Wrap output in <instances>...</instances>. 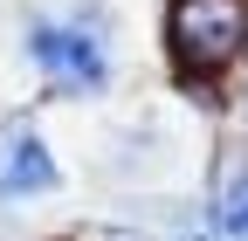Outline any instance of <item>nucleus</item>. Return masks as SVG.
<instances>
[{"label": "nucleus", "mask_w": 248, "mask_h": 241, "mask_svg": "<svg viewBox=\"0 0 248 241\" xmlns=\"http://www.w3.org/2000/svg\"><path fill=\"white\" fill-rule=\"evenodd\" d=\"M28 55L48 76V90H90L110 83V14L104 7H62V14H28Z\"/></svg>", "instance_id": "1"}, {"label": "nucleus", "mask_w": 248, "mask_h": 241, "mask_svg": "<svg viewBox=\"0 0 248 241\" xmlns=\"http://www.w3.org/2000/svg\"><path fill=\"white\" fill-rule=\"evenodd\" d=\"M248 42V7L241 0H179L172 7V55L193 76L228 69Z\"/></svg>", "instance_id": "2"}, {"label": "nucleus", "mask_w": 248, "mask_h": 241, "mask_svg": "<svg viewBox=\"0 0 248 241\" xmlns=\"http://www.w3.org/2000/svg\"><path fill=\"white\" fill-rule=\"evenodd\" d=\"M62 186V166L42 145L35 124H7L0 131V207H42Z\"/></svg>", "instance_id": "3"}, {"label": "nucleus", "mask_w": 248, "mask_h": 241, "mask_svg": "<svg viewBox=\"0 0 248 241\" xmlns=\"http://www.w3.org/2000/svg\"><path fill=\"white\" fill-rule=\"evenodd\" d=\"M221 241H248V159L228 172V193H221Z\"/></svg>", "instance_id": "4"}]
</instances>
